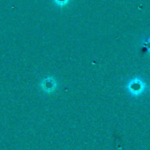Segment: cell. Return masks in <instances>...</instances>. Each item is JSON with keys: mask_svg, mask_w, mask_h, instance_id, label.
I'll return each mask as SVG.
<instances>
[{"mask_svg": "<svg viewBox=\"0 0 150 150\" xmlns=\"http://www.w3.org/2000/svg\"><path fill=\"white\" fill-rule=\"evenodd\" d=\"M41 88L47 93L52 92L56 89V82L52 77H47L41 82Z\"/></svg>", "mask_w": 150, "mask_h": 150, "instance_id": "obj_1", "label": "cell"}, {"mask_svg": "<svg viewBox=\"0 0 150 150\" xmlns=\"http://www.w3.org/2000/svg\"><path fill=\"white\" fill-rule=\"evenodd\" d=\"M128 87H129V91L131 93H133L134 95H138V94L142 92L143 88H144V84L141 80L134 79L129 83Z\"/></svg>", "mask_w": 150, "mask_h": 150, "instance_id": "obj_2", "label": "cell"}, {"mask_svg": "<svg viewBox=\"0 0 150 150\" xmlns=\"http://www.w3.org/2000/svg\"><path fill=\"white\" fill-rule=\"evenodd\" d=\"M54 4H57L58 6L62 7V6L67 5V4L69 3V0H54Z\"/></svg>", "mask_w": 150, "mask_h": 150, "instance_id": "obj_3", "label": "cell"}, {"mask_svg": "<svg viewBox=\"0 0 150 150\" xmlns=\"http://www.w3.org/2000/svg\"><path fill=\"white\" fill-rule=\"evenodd\" d=\"M147 44H148V47H147V48H148V50L150 52V39L148 40V42H147Z\"/></svg>", "mask_w": 150, "mask_h": 150, "instance_id": "obj_4", "label": "cell"}]
</instances>
